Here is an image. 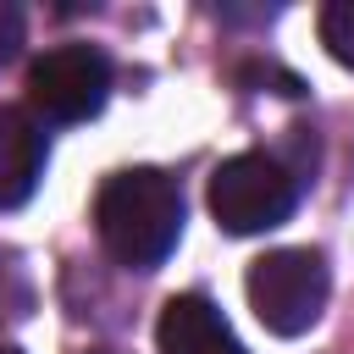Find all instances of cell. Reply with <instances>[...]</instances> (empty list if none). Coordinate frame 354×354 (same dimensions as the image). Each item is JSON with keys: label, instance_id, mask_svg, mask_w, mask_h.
<instances>
[{"label": "cell", "instance_id": "obj_1", "mask_svg": "<svg viewBox=\"0 0 354 354\" xmlns=\"http://www.w3.org/2000/svg\"><path fill=\"white\" fill-rule=\"evenodd\" d=\"M94 227L111 260H122L127 271H155L183 238V194L155 166L116 171L94 199Z\"/></svg>", "mask_w": 354, "mask_h": 354}, {"label": "cell", "instance_id": "obj_2", "mask_svg": "<svg viewBox=\"0 0 354 354\" xmlns=\"http://www.w3.org/2000/svg\"><path fill=\"white\" fill-rule=\"evenodd\" d=\"M299 205V177L277 160V155H232L210 171V216L221 232L249 238V232H271L293 216Z\"/></svg>", "mask_w": 354, "mask_h": 354}, {"label": "cell", "instance_id": "obj_3", "mask_svg": "<svg viewBox=\"0 0 354 354\" xmlns=\"http://www.w3.org/2000/svg\"><path fill=\"white\" fill-rule=\"evenodd\" d=\"M243 288H249V310L260 315V326H271L277 337H299L321 321L332 277L315 249H271L249 266Z\"/></svg>", "mask_w": 354, "mask_h": 354}, {"label": "cell", "instance_id": "obj_4", "mask_svg": "<svg viewBox=\"0 0 354 354\" xmlns=\"http://www.w3.org/2000/svg\"><path fill=\"white\" fill-rule=\"evenodd\" d=\"M111 94V61L94 44H55L28 66V105L44 122H88Z\"/></svg>", "mask_w": 354, "mask_h": 354}, {"label": "cell", "instance_id": "obj_5", "mask_svg": "<svg viewBox=\"0 0 354 354\" xmlns=\"http://www.w3.org/2000/svg\"><path fill=\"white\" fill-rule=\"evenodd\" d=\"M155 343H160V354H249L238 343V332L227 326V315L199 293L166 299V310L155 321Z\"/></svg>", "mask_w": 354, "mask_h": 354}, {"label": "cell", "instance_id": "obj_6", "mask_svg": "<svg viewBox=\"0 0 354 354\" xmlns=\"http://www.w3.org/2000/svg\"><path fill=\"white\" fill-rule=\"evenodd\" d=\"M44 160H50L44 127L28 111L0 105V210H17V205L33 199V188L44 177Z\"/></svg>", "mask_w": 354, "mask_h": 354}, {"label": "cell", "instance_id": "obj_7", "mask_svg": "<svg viewBox=\"0 0 354 354\" xmlns=\"http://www.w3.org/2000/svg\"><path fill=\"white\" fill-rule=\"evenodd\" d=\"M28 310H33V277H28L22 254L0 243V326L28 321Z\"/></svg>", "mask_w": 354, "mask_h": 354}, {"label": "cell", "instance_id": "obj_8", "mask_svg": "<svg viewBox=\"0 0 354 354\" xmlns=\"http://www.w3.org/2000/svg\"><path fill=\"white\" fill-rule=\"evenodd\" d=\"M321 44L332 50V61L354 66V0H332L321 11Z\"/></svg>", "mask_w": 354, "mask_h": 354}, {"label": "cell", "instance_id": "obj_9", "mask_svg": "<svg viewBox=\"0 0 354 354\" xmlns=\"http://www.w3.org/2000/svg\"><path fill=\"white\" fill-rule=\"evenodd\" d=\"M22 33H28V17L17 0H0V66H11L22 55Z\"/></svg>", "mask_w": 354, "mask_h": 354}, {"label": "cell", "instance_id": "obj_10", "mask_svg": "<svg viewBox=\"0 0 354 354\" xmlns=\"http://www.w3.org/2000/svg\"><path fill=\"white\" fill-rule=\"evenodd\" d=\"M0 354H22V348H6V343H0Z\"/></svg>", "mask_w": 354, "mask_h": 354}, {"label": "cell", "instance_id": "obj_11", "mask_svg": "<svg viewBox=\"0 0 354 354\" xmlns=\"http://www.w3.org/2000/svg\"><path fill=\"white\" fill-rule=\"evenodd\" d=\"M94 354H116V348H94Z\"/></svg>", "mask_w": 354, "mask_h": 354}]
</instances>
